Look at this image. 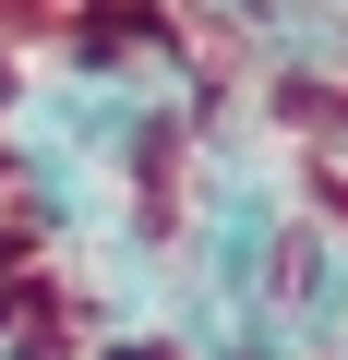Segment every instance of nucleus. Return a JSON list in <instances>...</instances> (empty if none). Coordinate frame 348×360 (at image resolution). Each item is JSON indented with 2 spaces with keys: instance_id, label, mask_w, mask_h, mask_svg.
<instances>
[]
</instances>
